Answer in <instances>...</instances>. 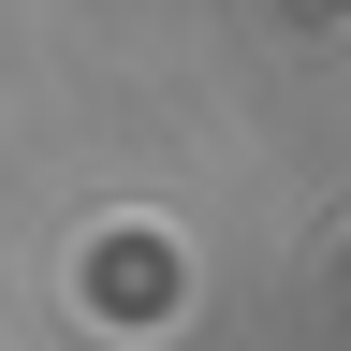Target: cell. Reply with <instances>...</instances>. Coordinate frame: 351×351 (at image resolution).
I'll return each mask as SVG.
<instances>
[{"instance_id": "obj_1", "label": "cell", "mask_w": 351, "mask_h": 351, "mask_svg": "<svg viewBox=\"0 0 351 351\" xmlns=\"http://www.w3.org/2000/svg\"><path fill=\"white\" fill-rule=\"evenodd\" d=\"M73 278H88V307H117V322H161V307H176V278H161V234H117V249H88Z\"/></svg>"}, {"instance_id": "obj_2", "label": "cell", "mask_w": 351, "mask_h": 351, "mask_svg": "<svg viewBox=\"0 0 351 351\" xmlns=\"http://www.w3.org/2000/svg\"><path fill=\"white\" fill-rule=\"evenodd\" d=\"M278 15H322V0H278ZM337 15H351V0H337Z\"/></svg>"}]
</instances>
